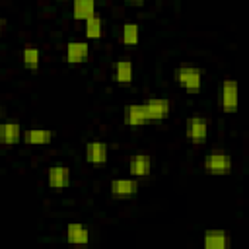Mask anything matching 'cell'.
I'll use <instances>...</instances> for the list:
<instances>
[{
  "label": "cell",
  "instance_id": "14",
  "mask_svg": "<svg viewBox=\"0 0 249 249\" xmlns=\"http://www.w3.org/2000/svg\"><path fill=\"white\" fill-rule=\"evenodd\" d=\"M124 123L128 126H142L148 123L146 115H144V109H142V103H132L124 109Z\"/></svg>",
  "mask_w": 249,
  "mask_h": 249
},
{
  "label": "cell",
  "instance_id": "22",
  "mask_svg": "<svg viewBox=\"0 0 249 249\" xmlns=\"http://www.w3.org/2000/svg\"><path fill=\"white\" fill-rule=\"evenodd\" d=\"M4 25H6V21H4V18L0 16V35H2V31H4Z\"/></svg>",
  "mask_w": 249,
  "mask_h": 249
},
{
  "label": "cell",
  "instance_id": "15",
  "mask_svg": "<svg viewBox=\"0 0 249 249\" xmlns=\"http://www.w3.org/2000/svg\"><path fill=\"white\" fill-rule=\"evenodd\" d=\"M66 239L68 243H76V245H82V243H88L89 241V231L84 224H68L66 228Z\"/></svg>",
  "mask_w": 249,
  "mask_h": 249
},
{
  "label": "cell",
  "instance_id": "6",
  "mask_svg": "<svg viewBox=\"0 0 249 249\" xmlns=\"http://www.w3.org/2000/svg\"><path fill=\"white\" fill-rule=\"evenodd\" d=\"M222 109L226 113L237 111V82L235 80H224L222 84Z\"/></svg>",
  "mask_w": 249,
  "mask_h": 249
},
{
  "label": "cell",
  "instance_id": "20",
  "mask_svg": "<svg viewBox=\"0 0 249 249\" xmlns=\"http://www.w3.org/2000/svg\"><path fill=\"white\" fill-rule=\"evenodd\" d=\"M140 39V27L136 23H124L121 31V41L124 45H136Z\"/></svg>",
  "mask_w": 249,
  "mask_h": 249
},
{
  "label": "cell",
  "instance_id": "9",
  "mask_svg": "<svg viewBox=\"0 0 249 249\" xmlns=\"http://www.w3.org/2000/svg\"><path fill=\"white\" fill-rule=\"evenodd\" d=\"M88 54H89V47H88V43H84V41H70V43L66 45V60H68L70 64H80V62H84V60L88 58Z\"/></svg>",
  "mask_w": 249,
  "mask_h": 249
},
{
  "label": "cell",
  "instance_id": "7",
  "mask_svg": "<svg viewBox=\"0 0 249 249\" xmlns=\"http://www.w3.org/2000/svg\"><path fill=\"white\" fill-rule=\"evenodd\" d=\"M109 158V146L105 142H88L86 144V161L99 165L105 163Z\"/></svg>",
  "mask_w": 249,
  "mask_h": 249
},
{
  "label": "cell",
  "instance_id": "8",
  "mask_svg": "<svg viewBox=\"0 0 249 249\" xmlns=\"http://www.w3.org/2000/svg\"><path fill=\"white\" fill-rule=\"evenodd\" d=\"M138 187L136 179H113L109 185L113 196H132L138 193Z\"/></svg>",
  "mask_w": 249,
  "mask_h": 249
},
{
  "label": "cell",
  "instance_id": "4",
  "mask_svg": "<svg viewBox=\"0 0 249 249\" xmlns=\"http://www.w3.org/2000/svg\"><path fill=\"white\" fill-rule=\"evenodd\" d=\"M187 136L191 142L195 144H200L206 140L208 136V121L202 119V117H189L187 119Z\"/></svg>",
  "mask_w": 249,
  "mask_h": 249
},
{
  "label": "cell",
  "instance_id": "24",
  "mask_svg": "<svg viewBox=\"0 0 249 249\" xmlns=\"http://www.w3.org/2000/svg\"><path fill=\"white\" fill-rule=\"evenodd\" d=\"M60 2H66V0H60Z\"/></svg>",
  "mask_w": 249,
  "mask_h": 249
},
{
  "label": "cell",
  "instance_id": "5",
  "mask_svg": "<svg viewBox=\"0 0 249 249\" xmlns=\"http://www.w3.org/2000/svg\"><path fill=\"white\" fill-rule=\"evenodd\" d=\"M49 187L54 191H62L70 185V169L66 165H51L47 171Z\"/></svg>",
  "mask_w": 249,
  "mask_h": 249
},
{
  "label": "cell",
  "instance_id": "16",
  "mask_svg": "<svg viewBox=\"0 0 249 249\" xmlns=\"http://www.w3.org/2000/svg\"><path fill=\"white\" fill-rule=\"evenodd\" d=\"M115 80L119 84H130L132 82V76H134V68H132V62L128 58H121L117 64H115Z\"/></svg>",
  "mask_w": 249,
  "mask_h": 249
},
{
  "label": "cell",
  "instance_id": "2",
  "mask_svg": "<svg viewBox=\"0 0 249 249\" xmlns=\"http://www.w3.org/2000/svg\"><path fill=\"white\" fill-rule=\"evenodd\" d=\"M175 82L189 91H198L202 86V72L193 66H181L175 70Z\"/></svg>",
  "mask_w": 249,
  "mask_h": 249
},
{
  "label": "cell",
  "instance_id": "13",
  "mask_svg": "<svg viewBox=\"0 0 249 249\" xmlns=\"http://www.w3.org/2000/svg\"><path fill=\"white\" fill-rule=\"evenodd\" d=\"M21 140L31 146H41V144H49L53 140V132L45 130V128H29V130L21 132Z\"/></svg>",
  "mask_w": 249,
  "mask_h": 249
},
{
  "label": "cell",
  "instance_id": "10",
  "mask_svg": "<svg viewBox=\"0 0 249 249\" xmlns=\"http://www.w3.org/2000/svg\"><path fill=\"white\" fill-rule=\"evenodd\" d=\"M128 171L132 177H148L152 171V160L148 154H136L130 163H128Z\"/></svg>",
  "mask_w": 249,
  "mask_h": 249
},
{
  "label": "cell",
  "instance_id": "18",
  "mask_svg": "<svg viewBox=\"0 0 249 249\" xmlns=\"http://www.w3.org/2000/svg\"><path fill=\"white\" fill-rule=\"evenodd\" d=\"M21 60H23V66L27 70H37L39 64H41V53L37 47H25L23 53H21Z\"/></svg>",
  "mask_w": 249,
  "mask_h": 249
},
{
  "label": "cell",
  "instance_id": "17",
  "mask_svg": "<svg viewBox=\"0 0 249 249\" xmlns=\"http://www.w3.org/2000/svg\"><path fill=\"white\" fill-rule=\"evenodd\" d=\"M95 14V2L93 0H74L72 4V18L74 19H88Z\"/></svg>",
  "mask_w": 249,
  "mask_h": 249
},
{
  "label": "cell",
  "instance_id": "3",
  "mask_svg": "<svg viewBox=\"0 0 249 249\" xmlns=\"http://www.w3.org/2000/svg\"><path fill=\"white\" fill-rule=\"evenodd\" d=\"M142 109H144V115L148 121H161L169 115L171 103H169V99H163V97H152L142 103Z\"/></svg>",
  "mask_w": 249,
  "mask_h": 249
},
{
  "label": "cell",
  "instance_id": "1",
  "mask_svg": "<svg viewBox=\"0 0 249 249\" xmlns=\"http://www.w3.org/2000/svg\"><path fill=\"white\" fill-rule=\"evenodd\" d=\"M204 171L210 175H228L231 171V158L224 150H212L204 158Z\"/></svg>",
  "mask_w": 249,
  "mask_h": 249
},
{
  "label": "cell",
  "instance_id": "12",
  "mask_svg": "<svg viewBox=\"0 0 249 249\" xmlns=\"http://www.w3.org/2000/svg\"><path fill=\"white\" fill-rule=\"evenodd\" d=\"M21 140V128L16 121H6L0 124V142L6 146L18 144Z\"/></svg>",
  "mask_w": 249,
  "mask_h": 249
},
{
  "label": "cell",
  "instance_id": "11",
  "mask_svg": "<svg viewBox=\"0 0 249 249\" xmlns=\"http://www.w3.org/2000/svg\"><path fill=\"white\" fill-rule=\"evenodd\" d=\"M204 247L206 249H228L230 235L224 230H208L204 231Z\"/></svg>",
  "mask_w": 249,
  "mask_h": 249
},
{
  "label": "cell",
  "instance_id": "19",
  "mask_svg": "<svg viewBox=\"0 0 249 249\" xmlns=\"http://www.w3.org/2000/svg\"><path fill=\"white\" fill-rule=\"evenodd\" d=\"M103 35V21L99 16H89L86 19V37L88 39H99Z\"/></svg>",
  "mask_w": 249,
  "mask_h": 249
},
{
  "label": "cell",
  "instance_id": "23",
  "mask_svg": "<svg viewBox=\"0 0 249 249\" xmlns=\"http://www.w3.org/2000/svg\"><path fill=\"white\" fill-rule=\"evenodd\" d=\"M2 115H4V109H2V105H0V117H2Z\"/></svg>",
  "mask_w": 249,
  "mask_h": 249
},
{
  "label": "cell",
  "instance_id": "21",
  "mask_svg": "<svg viewBox=\"0 0 249 249\" xmlns=\"http://www.w3.org/2000/svg\"><path fill=\"white\" fill-rule=\"evenodd\" d=\"M124 2H128V4H134V6H142L146 0H124Z\"/></svg>",
  "mask_w": 249,
  "mask_h": 249
}]
</instances>
